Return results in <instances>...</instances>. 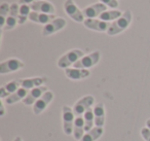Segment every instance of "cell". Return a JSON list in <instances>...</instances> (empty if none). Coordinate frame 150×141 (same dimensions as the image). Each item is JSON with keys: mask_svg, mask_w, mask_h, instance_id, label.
I'll return each instance as SVG.
<instances>
[{"mask_svg": "<svg viewBox=\"0 0 150 141\" xmlns=\"http://www.w3.org/2000/svg\"><path fill=\"white\" fill-rule=\"evenodd\" d=\"M93 109H94V114H95V126L103 128V126L105 124V118H106L104 104L97 103Z\"/></svg>", "mask_w": 150, "mask_h": 141, "instance_id": "ac0fdd59", "label": "cell"}, {"mask_svg": "<svg viewBox=\"0 0 150 141\" xmlns=\"http://www.w3.org/2000/svg\"><path fill=\"white\" fill-rule=\"evenodd\" d=\"M13 141H23V139H22L21 137H16V138L13 139Z\"/></svg>", "mask_w": 150, "mask_h": 141, "instance_id": "d6a6232c", "label": "cell"}, {"mask_svg": "<svg viewBox=\"0 0 150 141\" xmlns=\"http://www.w3.org/2000/svg\"><path fill=\"white\" fill-rule=\"evenodd\" d=\"M141 136L143 137V139L145 141H150V129H148L147 127H144L141 129Z\"/></svg>", "mask_w": 150, "mask_h": 141, "instance_id": "83f0119b", "label": "cell"}, {"mask_svg": "<svg viewBox=\"0 0 150 141\" xmlns=\"http://www.w3.org/2000/svg\"><path fill=\"white\" fill-rule=\"evenodd\" d=\"M47 91V87H45V85H41V87L30 90L27 97L23 100V103L25 105H34L36 103V101L39 100L44 95V93H46Z\"/></svg>", "mask_w": 150, "mask_h": 141, "instance_id": "8fae6325", "label": "cell"}, {"mask_svg": "<svg viewBox=\"0 0 150 141\" xmlns=\"http://www.w3.org/2000/svg\"><path fill=\"white\" fill-rule=\"evenodd\" d=\"M84 134H86V125H84L83 115L75 116L74 129H73V136H74V139L80 141Z\"/></svg>", "mask_w": 150, "mask_h": 141, "instance_id": "2e32d148", "label": "cell"}, {"mask_svg": "<svg viewBox=\"0 0 150 141\" xmlns=\"http://www.w3.org/2000/svg\"><path fill=\"white\" fill-rule=\"evenodd\" d=\"M52 99H54V93L52 91H47L46 93H44V95L39 100H37L33 105V113L38 115L41 112H43L48 106V104H50V102L52 101Z\"/></svg>", "mask_w": 150, "mask_h": 141, "instance_id": "30bf717a", "label": "cell"}, {"mask_svg": "<svg viewBox=\"0 0 150 141\" xmlns=\"http://www.w3.org/2000/svg\"><path fill=\"white\" fill-rule=\"evenodd\" d=\"M101 59V53L98 51H95V52L91 53L88 55L83 56L79 61L75 63L73 66L75 68H81V69H90L92 67H94L95 65H97L99 63Z\"/></svg>", "mask_w": 150, "mask_h": 141, "instance_id": "5b68a950", "label": "cell"}, {"mask_svg": "<svg viewBox=\"0 0 150 141\" xmlns=\"http://www.w3.org/2000/svg\"><path fill=\"white\" fill-rule=\"evenodd\" d=\"M107 11V6L101 2H97L94 4L88 5V7L82 11L86 19H97L102 15L104 11Z\"/></svg>", "mask_w": 150, "mask_h": 141, "instance_id": "9c48e42d", "label": "cell"}, {"mask_svg": "<svg viewBox=\"0 0 150 141\" xmlns=\"http://www.w3.org/2000/svg\"><path fill=\"white\" fill-rule=\"evenodd\" d=\"M11 4H8L7 2H3L0 5V27H1V30H3L5 23H6L7 17L11 11Z\"/></svg>", "mask_w": 150, "mask_h": 141, "instance_id": "603a6c76", "label": "cell"}, {"mask_svg": "<svg viewBox=\"0 0 150 141\" xmlns=\"http://www.w3.org/2000/svg\"><path fill=\"white\" fill-rule=\"evenodd\" d=\"M146 127H147L148 129H150V118L146 120Z\"/></svg>", "mask_w": 150, "mask_h": 141, "instance_id": "1f68e13d", "label": "cell"}, {"mask_svg": "<svg viewBox=\"0 0 150 141\" xmlns=\"http://www.w3.org/2000/svg\"><path fill=\"white\" fill-rule=\"evenodd\" d=\"M25 64L18 58H11L0 63V74H8L21 70Z\"/></svg>", "mask_w": 150, "mask_h": 141, "instance_id": "8992f818", "label": "cell"}, {"mask_svg": "<svg viewBox=\"0 0 150 141\" xmlns=\"http://www.w3.org/2000/svg\"><path fill=\"white\" fill-rule=\"evenodd\" d=\"M110 24L111 23L104 22L100 19H86L83 22V25L88 29L98 32H107L110 27Z\"/></svg>", "mask_w": 150, "mask_h": 141, "instance_id": "7c38bea8", "label": "cell"}, {"mask_svg": "<svg viewBox=\"0 0 150 141\" xmlns=\"http://www.w3.org/2000/svg\"><path fill=\"white\" fill-rule=\"evenodd\" d=\"M4 88L6 89V91L9 93V95H11V94L16 93V92H17L20 88H22L21 80H20V79H18V80H11V81H9V83H5Z\"/></svg>", "mask_w": 150, "mask_h": 141, "instance_id": "d4e9b609", "label": "cell"}, {"mask_svg": "<svg viewBox=\"0 0 150 141\" xmlns=\"http://www.w3.org/2000/svg\"><path fill=\"white\" fill-rule=\"evenodd\" d=\"M9 93L6 91V89L4 88V85H2V87L0 88V98L1 99H6L7 97H9Z\"/></svg>", "mask_w": 150, "mask_h": 141, "instance_id": "f1b7e54d", "label": "cell"}, {"mask_svg": "<svg viewBox=\"0 0 150 141\" xmlns=\"http://www.w3.org/2000/svg\"><path fill=\"white\" fill-rule=\"evenodd\" d=\"M95 103V98L93 96H84V97L80 98L76 103L73 106V112H74L75 116H80L83 115L84 112L88 111L90 108Z\"/></svg>", "mask_w": 150, "mask_h": 141, "instance_id": "52a82bcc", "label": "cell"}, {"mask_svg": "<svg viewBox=\"0 0 150 141\" xmlns=\"http://www.w3.org/2000/svg\"><path fill=\"white\" fill-rule=\"evenodd\" d=\"M123 13H121L118 9H110V11H106L98 18V19L102 20L104 22H114L115 20H117L118 18H120L122 16Z\"/></svg>", "mask_w": 150, "mask_h": 141, "instance_id": "7402d4cb", "label": "cell"}, {"mask_svg": "<svg viewBox=\"0 0 150 141\" xmlns=\"http://www.w3.org/2000/svg\"><path fill=\"white\" fill-rule=\"evenodd\" d=\"M31 9L32 11L47 14V15H54L56 13V9H54V4L50 1H46V0H39V1L32 3Z\"/></svg>", "mask_w": 150, "mask_h": 141, "instance_id": "5bb4252c", "label": "cell"}, {"mask_svg": "<svg viewBox=\"0 0 150 141\" xmlns=\"http://www.w3.org/2000/svg\"><path fill=\"white\" fill-rule=\"evenodd\" d=\"M65 75L69 79L72 80H80V79L88 78L91 76V71L88 69H81V68H67L65 69Z\"/></svg>", "mask_w": 150, "mask_h": 141, "instance_id": "9a60e30c", "label": "cell"}, {"mask_svg": "<svg viewBox=\"0 0 150 141\" xmlns=\"http://www.w3.org/2000/svg\"><path fill=\"white\" fill-rule=\"evenodd\" d=\"M132 20H133L132 11L129 9H127L120 18H118V19L115 20L114 22H112L110 24V27H109L108 31H107V34L110 36H114L125 31L129 28V26L131 25Z\"/></svg>", "mask_w": 150, "mask_h": 141, "instance_id": "6da1fadb", "label": "cell"}, {"mask_svg": "<svg viewBox=\"0 0 150 141\" xmlns=\"http://www.w3.org/2000/svg\"><path fill=\"white\" fill-rule=\"evenodd\" d=\"M101 3L106 5L107 7H110L112 9H116L118 7V1L117 0H99Z\"/></svg>", "mask_w": 150, "mask_h": 141, "instance_id": "4316f807", "label": "cell"}, {"mask_svg": "<svg viewBox=\"0 0 150 141\" xmlns=\"http://www.w3.org/2000/svg\"><path fill=\"white\" fill-rule=\"evenodd\" d=\"M83 120H84V125H86V133L91 131L95 126V114H94V109L90 108L88 111L84 112L83 114Z\"/></svg>", "mask_w": 150, "mask_h": 141, "instance_id": "cb8c5ba5", "label": "cell"}, {"mask_svg": "<svg viewBox=\"0 0 150 141\" xmlns=\"http://www.w3.org/2000/svg\"><path fill=\"white\" fill-rule=\"evenodd\" d=\"M54 19H56L54 15H47V14L37 13V11H31V14L29 16L30 21L37 24H42V25H46L50 22H52Z\"/></svg>", "mask_w": 150, "mask_h": 141, "instance_id": "d6986e66", "label": "cell"}, {"mask_svg": "<svg viewBox=\"0 0 150 141\" xmlns=\"http://www.w3.org/2000/svg\"><path fill=\"white\" fill-rule=\"evenodd\" d=\"M63 131L66 135H73L75 114L70 106H63Z\"/></svg>", "mask_w": 150, "mask_h": 141, "instance_id": "277c9868", "label": "cell"}, {"mask_svg": "<svg viewBox=\"0 0 150 141\" xmlns=\"http://www.w3.org/2000/svg\"><path fill=\"white\" fill-rule=\"evenodd\" d=\"M28 93H29V90L24 89V88H20L16 93L11 94L9 97H7L5 99V102L6 104H9V105H13V104L17 103L19 101H23L26 97H27Z\"/></svg>", "mask_w": 150, "mask_h": 141, "instance_id": "ffe728a7", "label": "cell"}, {"mask_svg": "<svg viewBox=\"0 0 150 141\" xmlns=\"http://www.w3.org/2000/svg\"><path fill=\"white\" fill-rule=\"evenodd\" d=\"M5 114V107L3 101L0 102V116H4Z\"/></svg>", "mask_w": 150, "mask_h": 141, "instance_id": "4dcf8cb0", "label": "cell"}, {"mask_svg": "<svg viewBox=\"0 0 150 141\" xmlns=\"http://www.w3.org/2000/svg\"><path fill=\"white\" fill-rule=\"evenodd\" d=\"M83 56H84V52L81 50H78V48H74V50L69 51V52L64 54L58 60V67H60L62 69L70 68V66L74 65L75 63L77 62V61H79Z\"/></svg>", "mask_w": 150, "mask_h": 141, "instance_id": "7a4b0ae2", "label": "cell"}, {"mask_svg": "<svg viewBox=\"0 0 150 141\" xmlns=\"http://www.w3.org/2000/svg\"><path fill=\"white\" fill-rule=\"evenodd\" d=\"M66 25H67V22L65 19H63V18H56L52 22L44 25L43 29H42V35L43 36L52 35V34L64 29L66 27Z\"/></svg>", "mask_w": 150, "mask_h": 141, "instance_id": "ba28073f", "label": "cell"}, {"mask_svg": "<svg viewBox=\"0 0 150 141\" xmlns=\"http://www.w3.org/2000/svg\"><path fill=\"white\" fill-rule=\"evenodd\" d=\"M20 80H21L22 88L27 90H32L43 85L47 79H46V77H32V78H24L20 79Z\"/></svg>", "mask_w": 150, "mask_h": 141, "instance_id": "e0dca14e", "label": "cell"}, {"mask_svg": "<svg viewBox=\"0 0 150 141\" xmlns=\"http://www.w3.org/2000/svg\"><path fill=\"white\" fill-rule=\"evenodd\" d=\"M64 11L70 19H72L75 22H77V23H83L84 20H86L82 11H80L79 7L76 5V3L74 2V0H66L65 1Z\"/></svg>", "mask_w": 150, "mask_h": 141, "instance_id": "3957f363", "label": "cell"}, {"mask_svg": "<svg viewBox=\"0 0 150 141\" xmlns=\"http://www.w3.org/2000/svg\"><path fill=\"white\" fill-rule=\"evenodd\" d=\"M31 11H32L31 5H29V4H21V5H20V14H19V16L29 18Z\"/></svg>", "mask_w": 150, "mask_h": 141, "instance_id": "484cf974", "label": "cell"}, {"mask_svg": "<svg viewBox=\"0 0 150 141\" xmlns=\"http://www.w3.org/2000/svg\"><path fill=\"white\" fill-rule=\"evenodd\" d=\"M103 132H104L103 128H101V127H94L92 130L86 132L83 135V137H82L80 141H97L99 138L102 137Z\"/></svg>", "mask_w": 150, "mask_h": 141, "instance_id": "44dd1931", "label": "cell"}, {"mask_svg": "<svg viewBox=\"0 0 150 141\" xmlns=\"http://www.w3.org/2000/svg\"><path fill=\"white\" fill-rule=\"evenodd\" d=\"M20 14V4L19 3H13L11 5V11L7 17L6 23L3 28V30H13L18 25V19Z\"/></svg>", "mask_w": 150, "mask_h": 141, "instance_id": "4fadbf2b", "label": "cell"}, {"mask_svg": "<svg viewBox=\"0 0 150 141\" xmlns=\"http://www.w3.org/2000/svg\"><path fill=\"white\" fill-rule=\"evenodd\" d=\"M39 0H19V4H32Z\"/></svg>", "mask_w": 150, "mask_h": 141, "instance_id": "f546056e", "label": "cell"}]
</instances>
